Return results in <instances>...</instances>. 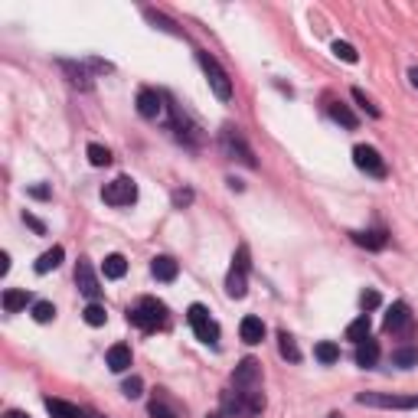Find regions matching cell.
Listing matches in <instances>:
<instances>
[{
    "mask_svg": "<svg viewBox=\"0 0 418 418\" xmlns=\"http://www.w3.org/2000/svg\"><path fill=\"white\" fill-rule=\"evenodd\" d=\"M369 314H360L350 327H346V340H353V344H363V340H369Z\"/></svg>",
    "mask_w": 418,
    "mask_h": 418,
    "instance_id": "cell-20",
    "label": "cell"
},
{
    "mask_svg": "<svg viewBox=\"0 0 418 418\" xmlns=\"http://www.w3.org/2000/svg\"><path fill=\"white\" fill-rule=\"evenodd\" d=\"M278 350H281V356H284L288 363H300V350H298V344H294V337H291L288 330L278 333Z\"/></svg>",
    "mask_w": 418,
    "mask_h": 418,
    "instance_id": "cell-26",
    "label": "cell"
},
{
    "mask_svg": "<svg viewBox=\"0 0 418 418\" xmlns=\"http://www.w3.org/2000/svg\"><path fill=\"white\" fill-rule=\"evenodd\" d=\"M88 163L92 167H108L111 163V150L102 147V144H88Z\"/></svg>",
    "mask_w": 418,
    "mask_h": 418,
    "instance_id": "cell-29",
    "label": "cell"
},
{
    "mask_svg": "<svg viewBox=\"0 0 418 418\" xmlns=\"http://www.w3.org/2000/svg\"><path fill=\"white\" fill-rule=\"evenodd\" d=\"M30 196H36V200H46V196H49V190H46V186H30Z\"/></svg>",
    "mask_w": 418,
    "mask_h": 418,
    "instance_id": "cell-37",
    "label": "cell"
},
{
    "mask_svg": "<svg viewBox=\"0 0 418 418\" xmlns=\"http://www.w3.org/2000/svg\"><path fill=\"white\" fill-rule=\"evenodd\" d=\"M333 53H337V59H344V63H356V59H360V53H356L353 46H350V43H340V40L333 43Z\"/></svg>",
    "mask_w": 418,
    "mask_h": 418,
    "instance_id": "cell-32",
    "label": "cell"
},
{
    "mask_svg": "<svg viewBox=\"0 0 418 418\" xmlns=\"http://www.w3.org/2000/svg\"><path fill=\"white\" fill-rule=\"evenodd\" d=\"M314 356H317V360H321L323 366H333L337 360H340V346L330 344V340H323V344L314 346Z\"/></svg>",
    "mask_w": 418,
    "mask_h": 418,
    "instance_id": "cell-27",
    "label": "cell"
},
{
    "mask_svg": "<svg viewBox=\"0 0 418 418\" xmlns=\"http://www.w3.org/2000/svg\"><path fill=\"white\" fill-rule=\"evenodd\" d=\"M239 333H242V340H246L248 346H255L265 340V323H262V317L248 314V317H242V323H239Z\"/></svg>",
    "mask_w": 418,
    "mask_h": 418,
    "instance_id": "cell-11",
    "label": "cell"
},
{
    "mask_svg": "<svg viewBox=\"0 0 418 418\" xmlns=\"http://www.w3.org/2000/svg\"><path fill=\"white\" fill-rule=\"evenodd\" d=\"M206 418H223V415H219V412H209V415H206Z\"/></svg>",
    "mask_w": 418,
    "mask_h": 418,
    "instance_id": "cell-41",
    "label": "cell"
},
{
    "mask_svg": "<svg viewBox=\"0 0 418 418\" xmlns=\"http://www.w3.org/2000/svg\"><path fill=\"white\" fill-rule=\"evenodd\" d=\"M408 82H412V88L418 92V65H412V69H408Z\"/></svg>",
    "mask_w": 418,
    "mask_h": 418,
    "instance_id": "cell-39",
    "label": "cell"
},
{
    "mask_svg": "<svg viewBox=\"0 0 418 418\" xmlns=\"http://www.w3.org/2000/svg\"><path fill=\"white\" fill-rule=\"evenodd\" d=\"M232 383H236V389H246V392H248V389H258V386H262V363L252 360V356H246V360L236 366Z\"/></svg>",
    "mask_w": 418,
    "mask_h": 418,
    "instance_id": "cell-8",
    "label": "cell"
},
{
    "mask_svg": "<svg viewBox=\"0 0 418 418\" xmlns=\"http://www.w3.org/2000/svg\"><path fill=\"white\" fill-rule=\"evenodd\" d=\"M7 271H10V255L3 252V255H0V275H7Z\"/></svg>",
    "mask_w": 418,
    "mask_h": 418,
    "instance_id": "cell-38",
    "label": "cell"
},
{
    "mask_svg": "<svg viewBox=\"0 0 418 418\" xmlns=\"http://www.w3.org/2000/svg\"><path fill=\"white\" fill-rule=\"evenodd\" d=\"M386 333H412V311H408L405 300H396L386 314Z\"/></svg>",
    "mask_w": 418,
    "mask_h": 418,
    "instance_id": "cell-10",
    "label": "cell"
},
{
    "mask_svg": "<svg viewBox=\"0 0 418 418\" xmlns=\"http://www.w3.org/2000/svg\"><path fill=\"white\" fill-rule=\"evenodd\" d=\"M121 392H124L128 399H140V396H144V379H140V376H131V379H124Z\"/></svg>",
    "mask_w": 418,
    "mask_h": 418,
    "instance_id": "cell-31",
    "label": "cell"
},
{
    "mask_svg": "<svg viewBox=\"0 0 418 418\" xmlns=\"http://www.w3.org/2000/svg\"><path fill=\"white\" fill-rule=\"evenodd\" d=\"M26 304H30V291H23V288H7L3 291V311L7 314L23 311Z\"/></svg>",
    "mask_w": 418,
    "mask_h": 418,
    "instance_id": "cell-19",
    "label": "cell"
},
{
    "mask_svg": "<svg viewBox=\"0 0 418 418\" xmlns=\"http://www.w3.org/2000/svg\"><path fill=\"white\" fill-rule=\"evenodd\" d=\"M150 275H154L157 281H173L177 275H180V265H177L170 255H157L154 262H150Z\"/></svg>",
    "mask_w": 418,
    "mask_h": 418,
    "instance_id": "cell-14",
    "label": "cell"
},
{
    "mask_svg": "<svg viewBox=\"0 0 418 418\" xmlns=\"http://www.w3.org/2000/svg\"><path fill=\"white\" fill-rule=\"evenodd\" d=\"M327 418H344V415H340V412H330V415H327Z\"/></svg>",
    "mask_w": 418,
    "mask_h": 418,
    "instance_id": "cell-42",
    "label": "cell"
},
{
    "mask_svg": "<svg viewBox=\"0 0 418 418\" xmlns=\"http://www.w3.org/2000/svg\"><path fill=\"white\" fill-rule=\"evenodd\" d=\"M353 98H356V102H360V105L366 108V111H369V115H373V118H379V108H376L373 102L366 98V92H363V88H353Z\"/></svg>",
    "mask_w": 418,
    "mask_h": 418,
    "instance_id": "cell-34",
    "label": "cell"
},
{
    "mask_svg": "<svg viewBox=\"0 0 418 418\" xmlns=\"http://www.w3.org/2000/svg\"><path fill=\"white\" fill-rule=\"evenodd\" d=\"M350 239H353L356 246L369 248V252H379V248L389 246V236L383 232V229H369V232H350Z\"/></svg>",
    "mask_w": 418,
    "mask_h": 418,
    "instance_id": "cell-13",
    "label": "cell"
},
{
    "mask_svg": "<svg viewBox=\"0 0 418 418\" xmlns=\"http://www.w3.org/2000/svg\"><path fill=\"white\" fill-rule=\"evenodd\" d=\"M150 418H180L177 405L163 396V389H157V396H154V402H150Z\"/></svg>",
    "mask_w": 418,
    "mask_h": 418,
    "instance_id": "cell-18",
    "label": "cell"
},
{
    "mask_svg": "<svg viewBox=\"0 0 418 418\" xmlns=\"http://www.w3.org/2000/svg\"><path fill=\"white\" fill-rule=\"evenodd\" d=\"M82 317H86L88 327H105V321H108L105 307H102V304H95V300H92V304H88L86 311H82Z\"/></svg>",
    "mask_w": 418,
    "mask_h": 418,
    "instance_id": "cell-28",
    "label": "cell"
},
{
    "mask_svg": "<svg viewBox=\"0 0 418 418\" xmlns=\"http://www.w3.org/2000/svg\"><path fill=\"white\" fill-rule=\"evenodd\" d=\"M3 418H30L26 412H17V408H10V412H3Z\"/></svg>",
    "mask_w": 418,
    "mask_h": 418,
    "instance_id": "cell-40",
    "label": "cell"
},
{
    "mask_svg": "<svg viewBox=\"0 0 418 418\" xmlns=\"http://www.w3.org/2000/svg\"><path fill=\"white\" fill-rule=\"evenodd\" d=\"M353 163L363 173L376 177V180H383V177H386V161H383V154H379L376 147H369V144H360V147H353Z\"/></svg>",
    "mask_w": 418,
    "mask_h": 418,
    "instance_id": "cell-7",
    "label": "cell"
},
{
    "mask_svg": "<svg viewBox=\"0 0 418 418\" xmlns=\"http://www.w3.org/2000/svg\"><path fill=\"white\" fill-rule=\"evenodd\" d=\"M186 321H190V327H193V333H196V340H200V344H209V346L219 344V323L209 317V311H206L203 304H190Z\"/></svg>",
    "mask_w": 418,
    "mask_h": 418,
    "instance_id": "cell-4",
    "label": "cell"
},
{
    "mask_svg": "<svg viewBox=\"0 0 418 418\" xmlns=\"http://www.w3.org/2000/svg\"><path fill=\"white\" fill-rule=\"evenodd\" d=\"M246 275H248V271H242V268L229 271V278H225V291H229V298H246V291H248Z\"/></svg>",
    "mask_w": 418,
    "mask_h": 418,
    "instance_id": "cell-21",
    "label": "cell"
},
{
    "mask_svg": "<svg viewBox=\"0 0 418 418\" xmlns=\"http://www.w3.org/2000/svg\"><path fill=\"white\" fill-rule=\"evenodd\" d=\"M161 108H163V105H161V95H157V92L144 88V92L138 95V115H140V118L154 121L157 115H161Z\"/></svg>",
    "mask_w": 418,
    "mask_h": 418,
    "instance_id": "cell-15",
    "label": "cell"
},
{
    "mask_svg": "<svg viewBox=\"0 0 418 418\" xmlns=\"http://www.w3.org/2000/svg\"><path fill=\"white\" fill-rule=\"evenodd\" d=\"M92 418H98V415H92Z\"/></svg>",
    "mask_w": 418,
    "mask_h": 418,
    "instance_id": "cell-43",
    "label": "cell"
},
{
    "mask_svg": "<svg viewBox=\"0 0 418 418\" xmlns=\"http://www.w3.org/2000/svg\"><path fill=\"white\" fill-rule=\"evenodd\" d=\"M75 284H79V291H82L88 300H95L98 294H102V284H98L88 258H79V265H75Z\"/></svg>",
    "mask_w": 418,
    "mask_h": 418,
    "instance_id": "cell-9",
    "label": "cell"
},
{
    "mask_svg": "<svg viewBox=\"0 0 418 418\" xmlns=\"http://www.w3.org/2000/svg\"><path fill=\"white\" fill-rule=\"evenodd\" d=\"M63 246H53L49 248V252H43V255L36 258V265H33V268H36V275H49V271L53 268H59V265H63Z\"/></svg>",
    "mask_w": 418,
    "mask_h": 418,
    "instance_id": "cell-16",
    "label": "cell"
},
{
    "mask_svg": "<svg viewBox=\"0 0 418 418\" xmlns=\"http://www.w3.org/2000/svg\"><path fill=\"white\" fill-rule=\"evenodd\" d=\"M376 363H379V344H376V340H363V344H356V366L373 369Z\"/></svg>",
    "mask_w": 418,
    "mask_h": 418,
    "instance_id": "cell-17",
    "label": "cell"
},
{
    "mask_svg": "<svg viewBox=\"0 0 418 418\" xmlns=\"http://www.w3.org/2000/svg\"><path fill=\"white\" fill-rule=\"evenodd\" d=\"M102 271H105V278H111V281L124 278V271H128V258L124 255H108L105 265H102Z\"/></svg>",
    "mask_w": 418,
    "mask_h": 418,
    "instance_id": "cell-24",
    "label": "cell"
},
{
    "mask_svg": "<svg viewBox=\"0 0 418 418\" xmlns=\"http://www.w3.org/2000/svg\"><path fill=\"white\" fill-rule=\"evenodd\" d=\"M330 118L340 121V124H344V128H350V131L360 124V118H356L353 111H350V105H344V102H333V105H330Z\"/></svg>",
    "mask_w": 418,
    "mask_h": 418,
    "instance_id": "cell-25",
    "label": "cell"
},
{
    "mask_svg": "<svg viewBox=\"0 0 418 418\" xmlns=\"http://www.w3.org/2000/svg\"><path fill=\"white\" fill-rule=\"evenodd\" d=\"M356 402L366 408H418V396H392V392H360Z\"/></svg>",
    "mask_w": 418,
    "mask_h": 418,
    "instance_id": "cell-6",
    "label": "cell"
},
{
    "mask_svg": "<svg viewBox=\"0 0 418 418\" xmlns=\"http://www.w3.org/2000/svg\"><path fill=\"white\" fill-rule=\"evenodd\" d=\"M46 412L53 418H82V412L75 405H69V402H63V399H49L46 396Z\"/></svg>",
    "mask_w": 418,
    "mask_h": 418,
    "instance_id": "cell-22",
    "label": "cell"
},
{
    "mask_svg": "<svg viewBox=\"0 0 418 418\" xmlns=\"http://www.w3.org/2000/svg\"><path fill=\"white\" fill-rule=\"evenodd\" d=\"M379 291H363V294H360V307H363V314L366 311H373V307H379Z\"/></svg>",
    "mask_w": 418,
    "mask_h": 418,
    "instance_id": "cell-33",
    "label": "cell"
},
{
    "mask_svg": "<svg viewBox=\"0 0 418 418\" xmlns=\"http://www.w3.org/2000/svg\"><path fill=\"white\" fill-rule=\"evenodd\" d=\"M190 200H193V193H190V190H177V193H173V206H186Z\"/></svg>",
    "mask_w": 418,
    "mask_h": 418,
    "instance_id": "cell-36",
    "label": "cell"
},
{
    "mask_svg": "<svg viewBox=\"0 0 418 418\" xmlns=\"http://www.w3.org/2000/svg\"><path fill=\"white\" fill-rule=\"evenodd\" d=\"M33 321H36V323L56 321V307L49 304V300H36V304H33Z\"/></svg>",
    "mask_w": 418,
    "mask_h": 418,
    "instance_id": "cell-30",
    "label": "cell"
},
{
    "mask_svg": "<svg viewBox=\"0 0 418 418\" xmlns=\"http://www.w3.org/2000/svg\"><path fill=\"white\" fill-rule=\"evenodd\" d=\"M102 200H105L108 206H131L138 200V183L131 180V177H115L111 183H105Z\"/></svg>",
    "mask_w": 418,
    "mask_h": 418,
    "instance_id": "cell-5",
    "label": "cell"
},
{
    "mask_svg": "<svg viewBox=\"0 0 418 418\" xmlns=\"http://www.w3.org/2000/svg\"><path fill=\"white\" fill-rule=\"evenodd\" d=\"M23 223L30 225V229H36V232H40V236H46V225L40 223V219H36V216H30V213H26V216H23Z\"/></svg>",
    "mask_w": 418,
    "mask_h": 418,
    "instance_id": "cell-35",
    "label": "cell"
},
{
    "mask_svg": "<svg viewBox=\"0 0 418 418\" xmlns=\"http://www.w3.org/2000/svg\"><path fill=\"white\" fill-rule=\"evenodd\" d=\"M196 63L203 65V72H206V79H209V88L216 92V98H223V102H229V98H232V79L225 75L223 65L216 63V59H213L209 53H203V49L196 53Z\"/></svg>",
    "mask_w": 418,
    "mask_h": 418,
    "instance_id": "cell-3",
    "label": "cell"
},
{
    "mask_svg": "<svg viewBox=\"0 0 418 418\" xmlns=\"http://www.w3.org/2000/svg\"><path fill=\"white\" fill-rule=\"evenodd\" d=\"M265 412V396L258 389H232L223 392V418H255Z\"/></svg>",
    "mask_w": 418,
    "mask_h": 418,
    "instance_id": "cell-1",
    "label": "cell"
},
{
    "mask_svg": "<svg viewBox=\"0 0 418 418\" xmlns=\"http://www.w3.org/2000/svg\"><path fill=\"white\" fill-rule=\"evenodd\" d=\"M128 321L134 323L138 330L150 333V330H157V327L167 323V307H163L161 300H154V298H140L138 304L128 311Z\"/></svg>",
    "mask_w": 418,
    "mask_h": 418,
    "instance_id": "cell-2",
    "label": "cell"
},
{
    "mask_svg": "<svg viewBox=\"0 0 418 418\" xmlns=\"http://www.w3.org/2000/svg\"><path fill=\"white\" fill-rule=\"evenodd\" d=\"M105 363H108V369H111V373H124V369H131V346H124V344L108 346Z\"/></svg>",
    "mask_w": 418,
    "mask_h": 418,
    "instance_id": "cell-12",
    "label": "cell"
},
{
    "mask_svg": "<svg viewBox=\"0 0 418 418\" xmlns=\"http://www.w3.org/2000/svg\"><path fill=\"white\" fill-rule=\"evenodd\" d=\"M392 366H399V369L418 366V346H396L392 350Z\"/></svg>",
    "mask_w": 418,
    "mask_h": 418,
    "instance_id": "cell-23",
    "label": "cell"
}]
</instances>
